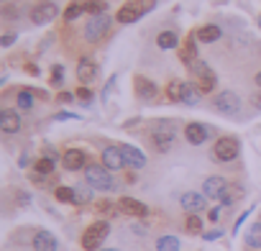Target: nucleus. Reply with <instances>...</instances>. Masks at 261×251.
Wrapping results in <instances>:
<instances>
[{
  "label": "nucleus",
  "mask_w": 261,
  "mask_h": 251,
  "mask_svg": "<svg viewBox=\"0 0 261 251\" xmlns=\"http://www.w3.org/2000/svg\"><path fill=\"white\" fill-rule=\"evenodd\" d=\"M225 187H228L225 177H207V180H205V185H202V192H205V197L220 200V197H223V192H225Z\"/></svg>",
  "instance_id": "obj_16"
},
{
  "label": "nucleus",
  "mask_w": 261,
  "mask_h": 251,
  "mask_svg": "<svg viewBox=\"0 0 261 251\" xmlns=\"http://www.w3.org/2000/svg\"><path fill=\"white\" fill-rule=\"evenodd\" d=\"M177 44H179V36L174 34V31H162L159 36H156V46L159 49H177Z\"/></svg>",
  "instance_id": "obj_24"
},
{
  "label": "nucleus",
  "mask_w": 261,
  "mask_h": 251,
  "mask_svg": "<svg viewBox=\"0 0 261 251\" xmlns=\"http://www.w3.org/2000/svg\"><path fill=\"white\" fill-rule=\"evenodd\" d=\"M258 29H261V18H258Z\"/></svg>",
  "instance_id": "obj_51"
},
{
  "label": "nucleus",
  "mask_w": 261,
  "mask_h": 251,
  "mask_svg": "<svg viewBox=\"0 0 261 251\" xmlns=\"http://www.w3.org/2000/svg\"><path fill=\"white\" fill-rule=\"evenodd\" d=\"M179 203H182L185 210H190V213H200V210H205L207 197H205V192H185V195L179 197Z\"/></svg>",
  "instance_id": "obj_17"
},
{
  "label": "nucleus",
  "mask_w": 261,
  "mask_h": 251,
  "mask_svg": "<svg viewBox=\"0 0 261 251\" xmlns=\"http://www.w3.org/2000/svg\"><path fill=\"white\" fill-rule=\"evenodd\" d=\"M202 90L197 87V85H192V82H185V95H182V103L185 105H197L200 100H202Z\"/></svg>",
  "instance_id": "obj_23"
},
{
  "label": "nucleus",
  "mask_w": 261,
  "mask_h": 251,
  "mask_svg": "<svg viewBox=\"0 0 261 251\" xmlns=\"http://www.w3.org/2000/svg\"><path fill=\"white\" fill-rule=\"evenodd\" d=\"M74 95H77V100H80V103H85V105H90V103H92V92H90L87 87H82V85H80V90H77Z\"/></svg>",
  "instance_id": "obj_38"
},
{
  "label": "nucleus",
  "mask_w": 261,
  "mask_h": 251,
  "mask_svg": "<svg viewBox=\"0 0 261 251\" xmlns=\"http://www.w3.org/2000/svg\"><path fill=\"white\" fill-rule=\"evenodd\" d=\"M207 136H210V129H207L205 123H187V126H185V139H187L192 146L205 144Z\"/></svg>",
  "instance_id": "obj_9"
},
{
  "label": "nucleus",
  "mask_w": 261,
  "mask_h": 251,
  "mask_svg": "<svg viewBox=\"0 0 261 251\" xmlns=\"http://www.w3.org/2000/svg\"><path fill=\"white\" fill-rule=\"evenodd\" d=\"M82 13H85V3L74 0V3H69V6H67V11H64V18H67V21H74V18H80Z\"/></svg>",
  "instance_id": "obj_33"
},
{
  "label": "nucleus",
  "mask_w": 261,
  "mask_h": 251,
  "mask_svg": "<svg viewBox=\"0 0 261 251\" xmlns=\"http://www.w3.org/2000/svg\"><path fill=\"white\" fill-rule=\"evenodd\" d=\"M0 131H6V134L21 131V115L11 108H3L0 110Z\"/></svg>",
  "instance_id": "obj_12"
},
{
  "label": "nucleus",
  "mask_w": 261,
  "mask_h": 251,
  "mask_svg": "<svg viewBox=\"0 0 261 251\" xmlns=\"http://www.w3.org/2000/svg\"><path fill=\"white\" fill-rule=\"evenodd\" d=\"M207 218H210V220H218V218H220V208H213Z\"/></svg>",
  "instance_id": "obj_47"
},
{
  "label": "nucleus",
  "mask_w": 261,
  "mask_h": 251,
  "mask_svg": "<svg viewBox=\"0 0 261 251\" xmlns=\"http://www.w3.org/2000/svg\"><path fill=\"white\" fill-rule=\"evenodd\" d=\"M248 213H251V210H246V213H243V215H241V218L236 220V225H233V231H238V228H241V223H243V220L248 218Z\"/></svg>",
  "instance_id": "obj_46"
},
{
  "label": "nucleus",
  "mask_w": 261,
  "mask_h": 251,
  "mask_svg": "<svg viewBox=\"0 0 261 251\" xmlns=\"http://www.w3.org/2000/svg\"><path fill=\"white\" fill-rule=\"evenodd\" d=\"M113 210V205L108 203V200H102V203H97V213H110Z\"/></svg>",
  "instance_id": "obj_42"
},
{
  "label": "nucleus",
  "mask_w": 261,
  "mask_h": 251,
  "mask_svg": "<svg viewBox=\"0 0 261 251\" xmlns=\"http://www.w3.org/2000/svg\"><path fill=\"white\" fill-rule=\"evenodd\" d=\"M16 200H18L21 205H29V200H31V197H29V192H18V195H16Z\"/></svg>",
  "instance_id": "obj_43"
},
{
  "label": "nucleus",
  "mask_w": 261,
  "mask_h": 251,
  "mask_svg": "<svg viewBox=\"0 0 261 251\" xmlns=\"http://www.w3.org/2000/svg\"><path fill=\"white\" fill-rule=\"evenodd\" d=\"M31 243H34V251H57L59 248V241L51 231H36Z\"/></svg>",
  "instance_id": "obj_11"
},
{
  "label": "nucleus",
  "mask_w": 261,
  "mask_h": 251,
  "mask_svg": "<svg viewBox=\"0 0 261 251\" xmlns=\"http://www.w3.org/2000/svg\"><path fill=\"white\" fill-rule=\"evenodd\" d=\"M54 118H57V120H77V115H74V113H57Z\"/></svg>",
  "instance_id": "obj_41"
},
{
  "label": "nucleus",
  "mask_w": 261,
  "mask_h": 251,
  "mask_svg": "<svg viewBox=\"0 0 261 251\" xmlns=\"http://www.w3.org/2000/svg\"><path fill=\"white\" fill-rule=\"evenodd\" d=\"M62 82H64V67L54 64L51 67V85H62Z\"/></svg>",
  "instance_id": "obj_37"
},
{
  "label": "nucleus",
  "mask_w": 261,
  "mask_h": 251,
  "mask_svg": "<svg viewBox=\"0 0 261 251\" xmlns=\"http://www.w3.org/2000/svg\"><path fill=\"white\" fill-rule=\"evenodd\" d=\"M62 164H64V169H69V172H77V169L87 167V154H85L82 149H69V152H64V157H62Z\"/></svg>",
  "instance_id": "obj_13"
},
{
  "label": "nucleus",
  "mask_w": 261,
  "mask_h": 251,
  "mask_svg": "<svg viewBox=\"0 0 261 251\" xmlns=\"http://www.w3.org/2000/svg\"><path fill=\"white\" fill-rule=\"evenodd\" d=\"M246 246H251V248H261V220L253 223V225L248 228V233H246Z\"/></svg>",
  "instance_id": "obj_27"
},
{
  "label": "nucleus",
  "mask_w": 261,
  "mask_h": 251,
  "mask_svg": "<svg viewBox=\"0 0 261 251\" xmlns=\"http://www.w3.org/2000/svg\"><path fill=\"white\" fill-rule=\"evenodd\" d=\"M85 180H87L90 187L102 190V192H108V190L115 187V182H113V177H110V169H108L105 164H87V167H85Z\"/></svg>",
  "instance_id": "obj_1"
},
{
  "label": "nucleus",
  "mask_w": 261,
  "mask_h": 251,
  "mask_svg": "<svg viewBox=\"0 0 261 251\" xmlns=\"http://www.w3.org/2000/svg\"><path fill=\"white\" fill-rule=\"evenodd\" d=\"M100 251H118V248H100Z\"/></svg>",
  "instance_id": "obj_50"
},
{
  "label": "nucleus",
  "mask_w": 261,
  "mask_h": 251,
  "mask_svg": "<svg viewBox=\"0 0 261 251\" xmlns=\"http://www.w3.org/2000/svg\"><path fill=\"white\" fill-rule=\"evenodd\" d=\"M54 197L59 200V203H74V187H57V192H54Z\"/></svg>",
  "instance_id": "obj_35"
},
{
  "label": "nucleus",
  "mask_w": 261,
  "mask_h": 251,
  "mask_svg": "<svg viewBox=\"0 0 261 251\" xmlns=\"http://www.w3.org/2000/svg\"><path fill=\"white\" fill-rule=\"evenodd\" d=\"M16 100H18V108H21V110H31V105H34V92H31V87H23Z\"/></svg>",
  "instance_id": "obj_31"
},
{
  "label": "nucleus",
  "mask_w": 261,
  "mask_h": 251,
  "mask_svg": "<svg viewBox=\"0 0 261 251\" xmlns=\"http://www.w3.org/2000/svg\"><path fill=\"white\" fill-rule=\"evenodd\" d=\"M134 87H136V95L141 100H154L156 97V85L149 77H136L134 80Z\"/></svg>",
  "instance_id": "obj_19"
},
{
  "label": "nucleus",
  "mask_w": 261,
  "mask_h": 251,
  "mask_svg": "<svg viewBox=\"0 0 261 251\" xmlns=\"http://www.w3.org/2000/svg\"><path fill=\"white\" fill-rule=\"evenodd\" d=\"M105 11H108L105 0H85V13H90V16H100V13H105Z\"/></svg>",
  "instance_id": "obj_30"
},
{
  "label": "nucleus",
  "mask_w": 261,
  "mask_h": 251,
  "mask_svg": "<svg viewBox=\"0 0 261 251\" xmlns=\"http://www.w3.org/2000/svg\"><path fill=\"white\" fill-rule=\"evenodd\" d=\"M174 139H177V131H174V126L167 120V123H156L154 126V131H151V144L156 152H169L174 146Z\"/></svg>",
  "instance_id": "obj_3"
},
{
  "label": "nucleus",
  "mask_w": 261,
  "mask_h": 251,
  "mask_svg": "<svg viewBox=\"0 0 261 251\" xmlns=\"http://www.w3.org/2000/svg\"><path fill=\"white\" fill-rule=\"evenodd\" d=\"M115 18H118V23H136V21L141 18V11H139L134 3H125V6L115 13Z\"/></svg>",
  "instance_id": "obj_21"
},
{
  "label": "nucleus",
  "mask_w": 261,
  "mask_h": 251,
  "mask_svg": "<svg viewBox=\"0 0 261 251\" xmlns=\"http://www.w3.org/2000/svg\"><path fill=\"white\" fill-rule=\"evenodd\" d=\"M108 233H110L108 220H95V223L87 225L85 233H82V248H87V251H100V246H102V241L108 238Z\"/></svg>",
  "instance_id": "obj_2"
},
{
  "label": "nucleus",
  "mask_w": 261,
  "mask_h": 251,
  "mask_svg": "<svg viewBox=\"0 0 261 251\" xmlns=\"http://www.w3.org/2000/svg\"><path fill=\"white\" fill-rule=\"evenodd\" d=\"M16 36H18L16 31H8L3 39H0V46H6V49H8V46H13V44H16Z\"/></svg>",
  "instance_id": "obj_39"
},
{
  "label": "nucleus",
  "mask_w": 261,
  "mask_h": 251,
  "mask_svg": "<svg viewBox=\"0 0 261 251\" xmlns=\"http://www.w3.org/2000/svg\"><path fill=\"white\" fill-rule=\"evenodd\" d=\"M102 164L110 169V172H118L125 167V157L120 152V146H105L102 149Z\"/></svg>",
  "instance_id": "obj_10"
},
{
  "label": "nucleus",
  "mask_w": 261,
  "mask_h": 251,
  "mask_svg": "<svg viewBox=\"0 0 261 251\" xmlns=\"http://www.w3.org/2000/svg\"><path fill=\"white\" fill-rule=\"evenodd\" d=\"M241 195H243V187H241V185H228L225 192H223V197H220V203H223V205H233Z\"/></svg>",
  "instance_id": "obj_28"
},
{
  "label": "nucleus",
  "mask_w": 261,
  "mask_h": 251,
  "mask_svg": "<svg viewBox=\"0 0 261 251\" xmlns=\"http://www.w3.org/2000/svg\"><path fill=\"white\" fill-rule=\"evenodd\" d=\"M256 85H258V87H261V72H258V74H256Z\"/></svg>",
  "instance_id": "obj_49"
},
{
  "label": "nucleus",
  "mask_w": 261,
  "mask_h": 251,
  "mask_svg": "<svg viewBox=\"0 0 261 251\" xmlns=\"http://www.w3.org/2000/svg\"><path fill=\"white\" fill-rule=\"evenodd\" d=\"M57 16H59V8L51 3V0H41V3H36V6L31 8V21H34L36 26L51 23Z\"/></svg>",
  "instance_id": "obj_7"
},
{
  "label": "nucleus",
  "mask_w": 261,
  "mask_h": 251,
  "mask_svg": "<svg viewBox=\"0 0 261 251\" xmlns=\"http://www.w3.org/2000/svg\"><path fill=\"white\" fill-rule=\"evenodd\" d=\"M72 100H77V95H72V92H59V103H72Z\"/></svg>",
  "instance_id": "obj_40"
},
{
  "label": "nucleus",
  "mask_w": 261,
  "mask_h": 251,
  "mask_svg": "<svg viewBox=\"0 0 261 251\" xmlns=\"http://www.w3.org/2000/svg\"><path fill=\"white\" fill-rule=\"evenodd\" d=\"M118 208H120L125 215H134V218H144V215H149V208H146L141 200H134V197H120Z\"/></svg>",
  "instance_id": "obj_15"
},
{
  "label": "nucleus",
  "mask_w": 261,
  "mask_h": 251,
  "mask_svg": "<svg viewBox=\"0 0 261 251\" xmlns=\"http://www.w3.org/2000/svg\"><path fill=\"white\" fill-rule=\"evenodd\" d=\"M195 36H197V41H202V44H213V41H218L220 36H223V31H220V26H202V29H197L195 31Z\"/></svg>",
  "instance_id": "obj_22"
},
{
  "label": "nucleus",
  "mask_w": 261,
  "mask_h": 251,
  "mask_svg": "<svg viewBox=\"0 0 261 251\" xmlns=\"http://www.w3.org/2000/svg\"><path fill=\"white\" fill-rule=\"evenodd\" d=\"M51 172H54V159H49V157L36 159V164H34V174H39V177H49Z\"/></svg>",
  "instance_id": "obj_26"
},
{
  "label": "nucleus",
  "mask_w": 261,
  "mask_h": 251,
  "mask_svg": "<svg viewBox=\"0 0 261 251\" xmlns=\"http://www.w3.org/2000/svg\"><path fill=\"white\" fill-rule=\"evenodd\" d=\"M213 108L218 110V113H225V115H236L238 110H241V97L236 95V92H230V90H225V92H220L215 100H213Z\"/></svg>",
  "instance_id": "obj_8"
},
{
  "label": "nucleus",
  "mask_w": 261,
  "mask_h": 251,
  "mask_svg": "<svg viewBox=\"0 0 261 251\" xmlns=\"http://www.w3.org/2000/svg\"><path fill=\"white\" fill-rule=\"evenodd\" d=\"M120 152H123V157H125V167H134V169H144V167H146V157H144L141 149L130 146V144H123Z\"/></svg>",
  "instance_id": "obj_14"
},
{
  "label": "nucleus",
  "mask_w": 261,
  "mask_h": 251,
  "mask_svg": "<svg viewBox=\"0 0 261 251\" xmlns=\"http://www.w3.org/2000/svg\"><path fill=\"white\" fill-rule=\"evenodd\" d=\"M220 233L223 231H210V233H205V241H215V238H220Z\"/></svg>",
  "instance_id": "obj_45"
},
{
  "label": "nucleus",
  "mask_w": 261,
  "mask_h": 251,
  "mask_svg": "<svg viewBox=\"0 0 261 251\" xmlns=\"http://www.w3.org/2000/svg\"><path fill=\"white\" fill-rule=\"evenodd\" d=\"M238 154H241V144H238V139H233V136H223V139H218L215 146H213L215 162H233V159H238Z\"/></svg>",
  "instance_id": "obj_4"
},
{
  "label": "nucleus",
  "mask_w": 261,
  "mask_h": 251,
  "mask_svg": "<svg viewBox=\"0 0 261 251\" xmlns=\"http://www.w3.org/2000/svg\"><path fill=\"white\" fill-rule=\"evenodd\" d=\"M182 95H185V82H182V80H172V82L167 85V97H169L172 103H182Z\"/></svg>",
  "instance_id": "obj_25"
},
{
  "label": "nucleus",
  "mask_w": 261,
  "mask_h": 251,
  "mask_svg": "<svg viewBox=\"0 0 261 251\" xmlns=\"http://www.w3.org/2000/svg\"><path fill=\"white\" fill-rule=\"evenodd\" d=\"M130 3L141 11V16H146V13H151L156 8V0H130Z\"/></svg>",
  "instance_id": "obj_36"
},
{
  "label": "nucleus",
  "mask_w": 261,
  "mask_h": 251,
  "mask_svg": "<svg viewBox=\"0 0 261 251\" xmlns=\"http://www.w3.org/2000/svg\"><path fill=\"white\" fill-rule=\"evenodd\" d=\"M113 85H115V77H110V80H108V85H105V90H102V97H108V92L113 90Z\"/></svg>",
  "instance_id": "obj_44"
},
{
  "label": "nucleus",
  "mask_w": 261,
  "mask_h": 251,
  "mask_svg": "<svg viewBox=\"0 0 261 251\" xmlns=\"http://www.w3.org/2000/svg\"><path fill=\"white\" fill-rule=\"evenodd\" d=\"M92 200V192H90V185H77L74 187V203L77 205H85Z\"/></svg>",
  "instance_id": "obj_32"
},
{
  "label": "nucleus",
  "mask_w": 261,
  "mask_h": 251,
  "mask_svg": "<svg viewBox=\"0 0 261 251\" xmlns=\"http://www.w3.org/2000/svg\"><path fill=\"white\" fill-rule=\"evenodd\" d=\"M185 228H187V233H192V236L202 233V220H200V215H197V213H190V218H187Z\"/></svg>",
  "instance_id": "obj_34"
},
{
  "label": "nucleus",
  "mask_w": 261,
  "mask_h": 251,
  "mask_svg": "<svg viewBox=\"0 0 261 251\" xmlns=\"http://www.w3.org/2000/svg\"><path fill=\"white\" fill-rule=\"evenodd\" d=\"M179 59H182V64H187V67H192V64L197 62V36H190V39L185 41V46L179 49Z\"/></svg>",
  "instance_id": "obj_20"
},
{
  "label": "nucleus",
  "mask_w": 261,
  "mask_h": 251,
  "mask_svg": "<svg viewBox=\"0 0 261 251\" xmlns=\"http://www.w3.org/2000/svg\"><path fill=\"white\" fill-rule=\"evenodd\" d=\"M77 77H80V82H82V85L92 82V80L97 77V64H95L92 59L82 57V59L77 62Z\"/></svg>",
  "instance_id": "obj_18"
},
{
  "label": "nucleus",
  "mask_w": 261,
  "mask_h": 251,
  "mask_svg": "<svg viewBox=\"0 0 261 251\" xmlns=\"http://www.w3.org/2000/svg\"><path fill=\"white\" fill-rule=\"evenodd\" d=\"M253 105L261 110V92H256V95H253Z\"/></svg>",
  "instance_id": "obj_48"
},
{
  "label": "nucleus",
  "mask_w": 261,
  "mask_h": 251,
  "mask_svg": "<svg viewBox=\"0 0 261 251\" xmlns=\"http://www.w3.org/2000/svg\"><path fill=\"white\" fill-rule=\"evenodd\" d=\"M190 69H192V74L197 77V87H200L202 92H213V90H215V82H218V77H215V72H213V69H210L205 62H200V59H197V62L190 67Z\"/></svg>",
  "instance_id": "obj_6"
},
{
  "label": "nucleus",
  "mask_w": 261,
  "mask_h": 251,
  "mask_svg": "<svg viewBox=\"0 0 261 251\" xmlns=\"http://www.w3.org/2000/svg\"><path fill=\"white\" fill-rule=\"evenodd\" d=\"M156 251H179V238L177 236H162L156 241Z\"/></svg>",
  "instance_id": "obj_29"
},
{
  "label": "nucleus",
  "mask_w": 261,
  "mask_h": 251,
  "mask_svg": "<svg viewBox=\"0 0 261 251\" xmlns=\"http://www.w3.org/2000/svg\"><path fill=\"white\" fill-rule=\"evenodd\" d=\"M108 29H110V16H108V13L92 16V18L85 23V39H87L90 44H95V41H100V39L108 34Z\"/></svg>",
  "instance_id": "obj_5"
}]
</instances>
